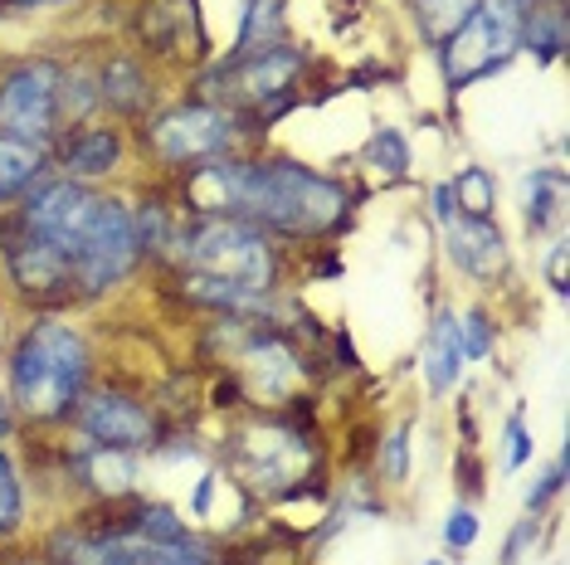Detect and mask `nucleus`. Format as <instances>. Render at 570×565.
Segmentation results:
<instances>
[{
	"label": "nucleus",
	"instance_id": "f257e3e1",
	"mask_svg": "<svg viewBox=\"0 0 570 565\" xmlns=\"http://www.w3.org/2000/svg\"><path fill=\"white\" fill-rule=\"evenodd\" d=\"M186 196L205 215L268 225V229H283V235H327L346 215V190L293 161L215 157L196 166V176L186 181Z\"/></svg>",
	"mask_w": 570,
	"mask_h": 565
},
{
	"label": "nucleus",
	"instance_id": "e433bc0d",
	"mask_svg": "<svg viewBox=\"0 0 570 565\" xmlns=\"http://www.w3.org/2000/svg\"><path fill=\"white\" fill-rule=\"evenodd\" d=\"M24 565H30V561H24Z\"/></svg>",
	"mask_w": 570,
	"mask_h": 565
},
{
	"label": "nucleus",
	"instance_id": "b1692460",
	"mask_svg": "<svg viewBox=\"0 0 570 565\" xmlns=\"http://www.w3.org/2000/svg\"><path fill=\"white\" fill-rule=\"evenodd\" d=\"M278 6H283V0H254V6H249V20H244V34H239L244 54L258 44V34H264V40H274V34H278Z\"/></svg>",
	"mask_w": 570,
	"mask_h": 565
},
{
	"label": "nucleus",
	"instance_id": "393cba45",
	"mask_svg": "<svg viewBox=\"0 0 570 565\" xmlns=\"http://www.w3.org/2000/svg\"><path fill=\"white\" fill-rule=\"evenodd\" d=\"M371 161L375 166H385L391 176H400L410 166V147H405V137L395 132V127H381V132L371 137Z\"/></svg>",
	"mask_w": 570,
	"mask_h": 565
},
{
	"label": "nucleus",
	"instance_id": "ddd939ff",
	"mask_svg": "<svg viewBox=\"0 0 570 565\" xmlns=\"http://www.w3.org/2000/svg\"><path fill=\"white\" fill-rule=\"evenodd\" d=\"M449 235V254L463 274L473 278H498L508 268V244H502L498 225L492 220H473V215H459V220L444 225Z\"/></svg>",
	"mask_w": 570,
	"mask_h": 565
},
{
	"label": "nucleus",
	"instance_id": "423d86ee",
	"mask_svg": "<svg viewBox=\"0 0 570 565\" xmlns=\"http://www.w3.org/2000/svg\"><path fill=\"white\" fill-rule=\"evenodd\" d=\"M137 254H141V239H137L132 210L122 200H98V220L88 229V244L79 264H73V274H79L83 293H102L132 274Z\"/></svg>",
	"mask_w": 570,
	"mask_h": 565
},
{
	"label": "nucleus",
	"instance_id": "f03ea898",
	"mask_svg": "<svg viewBox=\"0 0 570 565\" xmlns=\"http://www.w3.org/2000/svg\"><path fill=\"white\" fill-rule=\"evenodd\" d=\"M88 380V346L69 323H40L16 346L10 361V395L24 415L59 419L79 405Z\"/></svg>",
	"mask_w": 570,
	"mask_h": 565
},
{
	"label": "nucleus",
	"instance_id": "412c9836",
	"mask_svg": "<svg viewBox=\"0 0 570 565\" xmlns=\"http://www.w3.org/2000/svg\"><path fill=\"white\" fill-rule=\"evenodd\" d=\"M449 196L463 205V215H473V220H488L498 190H492V176L483 171V166H463V171L449 181Z\"/></svg>",
	"mask_w": 570,
	"mask_h": 565
},
{
	"label": "nucleus",
	"instance_id": "4468645a",
	"mask_svg": "<svg viewBox=\"0 0 570 565\" xmlns=\"http://www.w3.org/2000/svg\"><path fill=\"white\" fill-rule=\"evenodd\" d=\"M94 565H205V561L190 546H157V542H141L137 532H122L112 542H98Z\"/></svg>",
	"mask_w": 570,
	"mask_h": 565
},
{
	"label": "nucleus",
	"instance_id": "dca6fc26",
	"mask_svg": "<svg viewBox=\"0 0 570 565\" xmlns=\"http://www.w3.org/2000/svg\"><path fill=\"white\" fill-rule=\"evenodd\" d=\"M424 376L434 390H449L463 376V341H459V317L444 313L430 331V351H424Z\"/></svg>",
	"mask_w": 570,
	"mask_h": 565
},
{
	"label": "nucleus",
	"instance_id": "20e7f679",
	"mask_svg": "<svg viewBox=\"0 0 570 565\" xmlns=\"http://www.w3.org/2000/svg\"><path fill=\"white\" fill-rule=\"evenodd\" d=\"M186 264L196 268L200 278L239 282V288H254V293L274 288V249L244 220H219V215H210L200 229H190Z\"/></svg>",
	"mask_w": 570,
	"mask_h": 565
},
{
	"label": "nucleus",
	"instance_id": "9d476101",
	"mask_svg": "<svg viewBox=\"0 0 570 565\" xmlns=\"http://www.w3.org/2000/svg\"><path fill=\"white\" fill-rule=\"evenodd\" d=\"M239 454H244V464H249L254 478L264 487H274V493L278 487H293L307 468V444L288 429H249L239 444Z\"/></svg>",
	"mask_w": 570,
	"mask_h": 565
},
{
	"label": "nucleus",
	"instance_id": "f704fd0d",
	"mask_svg": "<svg viewBox=\"0 0 570 565\" xmlns=\"http://www.w3.org/2000/svg\"><path fill=\"white\" fill-rule=\"evenodd\" d=\"M10 429V409H6V400H0V434Z\"/></svg>",
	"mask_w": 570,
	"mask_h": 565
},
{
	"label": "nucleus",
	"instance_id": "7c9ffc66",
	"mask_svg": "<svg viewBox=\"0 0 570 565\" xmlns=\"http://www.w3.org/2000/svg\"><path fill=\"white\" fill-rule=\"evenodd\" d=\"M522 458H527V429H522V419H512L508 424V468H522Z\"/></svg>",
	"mask_w": 570,
	"mask_h": 565
},
{
	"label": "nucleus",
	"instance_id": "39448f33",
	"mask_svg": "<svg viewBox=\"0 0 570 565\" xmlns=\"http://www.w3.org/2000/svg\"><path fill=\"white\" fill-rule=\"evenodd\" d=\"M98 200L94 190H83L79 181H49L30 196L24 205L20 225L30 229V235H40L45 244H55L69 264H79L83 244H88V229L98 220Z\"/></svg>",
	"mask_w": 570,
	"mask_h": 565
},
{
	"label": "nucleus",
	"instance_id": "cd10ccee",
	"mask_svg": "<svg viewBox=\"0 0 570 565\" xmlns=\"http://www.w3.org/2000/svg\"><path fill=\"white\" fill-rule=\"evenodd\" d=\"M444 542H449L453 551H463V546H473V542H478V517H473L469 507H453V512H449Z\"/></svg>",
	"mask_w": 570,
	"mask_h": 565
},
{
	"label": "nucleus",
	"instance_id": "bb28decb",
	"mask_svg": "<svg viewBox=\"0 0 570 565\" xmlns=\"http://www.w3.org/2000/svg\"><path fill=\"white\" fill-rule=\"evenodd\" d=\"M459 341H463V361H483L488 346H492V327L483 313H469L459 317Z\"/></svg>",
	"mask_w": 570,
	"mask_h": 565
},
{
	"label": "nucleus",
	"instance_id": "9b49d317",
	"mask_svg": "<svg viewBox=\"0 0 570 565\" xmlns=\"http://www.w3.org/2000/svg\"><path fill=\"white\" fill-rule=\"evenodd\" d=\"M6 259H10V274H16L20 293H63L69 282H79L73 264L63 259L55 244L30 235V229L20 239H6Z\"/></svg>",
	"mask_w": 570,
	"mask_h": 565
},
{
	"label": "nucleus",
	"instance_id": "473e14b6",
	"mask_svg": "<svg viewBox=\"0 0 570 565\" xmlns=\"http://www.w3.org/2000/svg\"><path fill=\"white\" fill-rule=\"evenodd\" d=\"M434 215H439V225H449V220H453V196H449V186H439V190H434Z\"/></svg>",
	"mask_w": 570,
	"mask_h": 565
},
{
	"label": "nucleus",
	"instance_id": "c85d7f7f",
	"mask_svg": "<svg viewBox=\"0 0 570 565\" xmlns=\"http://www.w3.org/2000/svg\"><path fill=\"white\" fill-rule=\"evenodd\" d=\"M561 483H566V458H556V468H551L547 478H541V483L527 493V507H531V512L547 507V497H551V493H561Z\"/></svg>",
	"mask_w": 570,
	"mask_h": 565
},
{
	"label": "nucleus",
	"instance_id": "6e6552de",
	"mask_svg": "<svg viewBox=\"0 0 570 565\" xmlns=\"http://www.w3.org/2000/svg\"><path fill=\"white\" fill-rule=\"evenodd\" d=\"M239 127L235 112L210 108V102H196V108H176L151 127V141L166 161H215L235 147Z\"/></svg>",
	"mask_w": 570,
	"mask_h": 565
},
{
	"label": "nucleus",
	"instance_id": "0eeeda50",
	"mask_svg": "<svg viewBox=\"0 0 570 565\" xmlns=\"http://www.w3.org/2000/svg\"><path fill=\"white\" fill-rule=\"evenodd\" d=\"M59 69L55 63H24L6 83H0V132L35 141L45 147V137L55 132L59 118Z\"/></svg>",
	"mask_w": 570,
	"mask_h": 565
},
{
	"label": "nucleus",
	"instance_id": "6ab92c4d",
	"mask_svg": "<svg viewBox=\"0 0 570 565\" xmlns=\"http://www.w3.org/2000/svg\"><path fill=\"white\" fill-rule=\"evenodd\" d=\"M98 98L108 102V108H118V112H137L141 102H147V79H141V69L132 59H112L108 69H102V79H98Z\"/></svg>",
	"mask_w": 570,
	"mask_h": 565
},
{
	"label": "nucleus",
	"instance_id": "72a5a7b5",
	"mask_svg": "<svg viewBox=\"0 0 570 565\" xmlns=\"http://www.w3.org/2000/svg\"><path fill=\"white\" fill-rule=\"evenodd\" d=\"M561 268H566V249H556L551 254V282H556V293H566V274H561Z\"/></svg>",
	"mask_w": 570,
	"mask_h": 565
},
{
	"label": "nucleus",
	"instance_id": "2eb2a0df",
	"mask_svg": "<svg viewBox=\"0 0 570 565\" xmlns=\"http://www.w3.org/2000/svg\"><path fill=\"white\" fill-rule=\"evenodd\" d=\"M122 157V141L118 132H108V127H88V132H79L63 147V166H69V176H108L112 166H118Z\"/></svg>",
	"mask_w": 570,
	"mask_h": 565
},
{
	"label": "nucleus",
	"instance_id": "2f4dec72",
	"mask_svg": "<svg viewBox=\"0 0 570 565\" xmlns=\"http://www.w3.org/2000/svg\"><path fill=\"white\" fill-rule=\"evenodd\" d=\"M405 444H410V429H400L391 439V454H385V473L391 478H405Z\"/></svg>",
	"mask_w": 570,
	"mask_h": 565
},
{
	"label": "nucleus",
	"instance_id": "c9c22d12",
	"mask_svg": "<svg viewBox=\"0 0 570 565\" xmlns=\"http://www.w3.org/2000/svg\"><path fill=\"white\" fill-rule=\"evenodd\" d=\"M6 6H35V0H6Z\"/></svg>",
	"mask_w": 570,
	"mask_h": 565
},
{
	"label": "nucleus",
	"instance_id": "f3484780",
	"mask_svg": "<svg viewBox=\"0 0 570 565\" xmlns=\"http://www.w3.org/2000/svg\"><path fill=\"white\" fill-rule=\"evenodd\" d=\"M40 171H45V147L0 132V200L30 190L35 181H40Z\"/></svg>",
	"mask_w": 570,
	"mask_h": 565
},
{
	"label": "nucleus",
	"instance_id": "5701e85b",
	"mask_svg": "<svg viewBox=\"0 0 570 565\" xmlns=\"http://www.w3.org/2000/svg\"><path fill=\"white\" fill-rule=\"evenodd\" d=\"M132 532L141 536V542H157V546H186V522L166 507H141Z\"/></svg>",
	"mask_w": 570,
	"mask_h": 565
},
{
	"label": "nucleus",
	"instance_id": "7ed1b4c3",
	"mask_svg": "<svg viewBox=\"0 0 570 565\" xmlns=\"http://www.w3.org/2000/svg\"><path fill=\"white\" fill-rule=\"evenodd\" d=\"M522 24H527V0H473L469 16L453 24L444 44L449 83L463 88L492 69H502L522 44Z\"/></svg>",
	"mask_w": 570,
	"mask_h": 565
},
{
	"label": "nucleus",
	"instance_id": "1a4fd4ad",
	"mask_svg": "<svg viewBox=\"0 0 570 565\" xmlns=\"http://www.w3.org/2000/svg\"><path fill=\"white\" fill-rule=\"evenodd\" d=\"M79 424H83L88 439H98L102 448H147L151 439H157V419L118 390L94 395V400L83 405Z\"/></svg>",
	"mask_w": 570,
	"mask_h": 565
},
{
	"label": "nucleus",
	"instance_id": "c756f323",
	"mask_svg": "<svg viewBox=\"0 0 570 565\" xmlns=\"http://www.w3.org/2000/svg\"><path fill=\"white\" fill-rule=\"evenodd\" d=\"M531 536H537V517H527L522 526H517L512 542H508V551H502V561H498V565H517V561H522V551H527Z\"/></svg>",
	"mask_w": 570,
	"mask_h": 565
},
{
	"label": "nucleus",
	"instance_id": "aec40b11",
	"mask_svg": "<svg viewBox=\"0 0 570 565\" xmlns=\"http://www.w3.org/2000/svg\"><path fill=\"white\" fill-rule=\"evenodd\" d=\"M88 483L108 497H122V493H132V483H137V464L127 458V448H98V454L88 458Z\"/></svg>",
	"mask_w": 570,
	"mask_h": 565
},
{
	"label": "nucleus",
	"instance_id": "a211bd4d",
	"mask_svg": "<svg viewBox=\"0 0 570 565\" xmlns=\"http://www.w3.org/2000/svg\"><path fill=\"white\" fill-rule=\"evenodd\" d=\"M244 370L254 376V390H264V395H283L297 380V361L283 341H254L244 351Z\"/></svg>",
	"mask_w": 570,
	"mask_h": 565
},
{
	"label": "nucleus",
	"instance_id": "f8f14e48",
	"mask_svg": "<svg viewBox=\"0 0 570 565\" xmlns=\"http://www.w3.org/2000/svg\"><path fill=\"white\" fill-rule=\"evenodd\" d=\"M297 73H303V54L297 49H249L229 83H235L239 102H268L288 93Z\"/></svg>",
	"mask_w": 570,
	"mask_h": 565
},
{
	"label": "nucleus",
	"instance_id": "4be33fe9",
	"mask_svg": "<svg viewBox=\"0 0 570 565\" xmlns=\"http://www.w3.org/2000/svg\"><path fill=\"white\" fill-rule=\"evenodd\" d=\"M561 190L566 181L556 171H537V176H527V225L531 229H541L551 220V210L561 205Z\"/></svg>",
	"mask_w": 570,
	"mask_h": 565
},
{
	"label": "nucleus",
	"instance_id": "a878e982",
	"mask_svg": "<svg viewBox=\"0 0 570 565\" xmlns=\"http://www.w3.org/2000/svg\"><path fill=\"white\" fill-rule=\"evenodd\" d=\"M20 526V478H16V464L0 454V536L16 532Z\"/></svg>",
	"mask_w": 570,
	"mask_h": 565
},
{
	"label": "nucleus",
	"instance_id": "4c0bfd02",
	"mask_svg": "<svg viewBox=\"0 0 570 565\" xmlns=\"http://www.w3.org/2000/svg\"><path fill=\"white\" fill-rule=\"evenodd\" d=\"M434 565H439V561H434Z\"/></svg>",
	"mask_w": 570,
	"mask_h": 565
}]
</instances>
